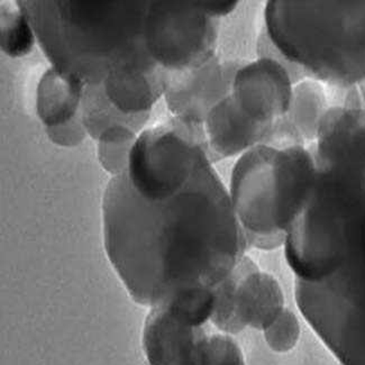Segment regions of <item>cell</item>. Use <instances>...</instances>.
Segmentation results:
<instances>
[{"label": "cell", "mask_w": 365, "mask_h": 365, "mask_svg": "<svg viewBox=\"0 0 365 365\" xmlns=\"http://www.w3.org/2000/svg\"><path fill=\"white\" fill-rule=\"evenodd\" d=\"M86 86L73 74L53 66L37 86V115L51 140L58 145H77L85 138L81 103Z\"/></svg>", "instance_id": "cell-9"}, {"label": "cell", "mask_w": 365, "mask_h": 365, "mask_svg": "<svg viewBox=\"0 0 365 365\" xmlns=\"http://www.w3.org/2000/svg\"><path fill=\"white\" fill-rule=\"evenodd\" d=\"M1 6V50L11 58L26 56L34 46L33 27L21 6Z\"/></svg>", "instance_id": "cell-12"}, {"label": "cell", "mask_w": 365, "mask_h": 365, "mask_svg": "<svg viewBox=\"0 0 365 365\" xmlns=\"http://www.w3.org/2000/svg\"><path fill=\"white\" fill-rule=\"evenodd\" d=\"M267 34L306 77L341 89L365 83V1L267 3Z\"/></svg>", "instance_id": "cell-3"}, {"label": "cell", "mask_w": 365, "mask_h": 365, "mask_svg": "<svg viewBox=\"0 0 365 365\" xmlns=\"http://www.w3.org/2000/svg\"><path fill=\"white\" fill-rule=\"evenodd\" d=\"M179 365H245V360L233 337L208 326Z\"/></svg>", "instance_id": "cell-11"}, {"label": "cell", "mask_w": 365, "mask_h": 365, "mask_svg": "<svg viewBox=\"0 0 365 365\" xmlns=\"http://www.w3.org/2000/svg\"><path fill=\"white\" fill-rule=\"evenodd\" d=\"M17 3L53 68L87 86H101L111 72L153 60L144 41L148 1Z\"/></svg>", "instance_id": "cell-2"}, {"label": "cell", "mask_w": 365, "mask_h": 365, "mask_svg": "<svg viewBox=\"0 0 365 365\" xmlns=\"http://www.w3.org/2000/svg\"><path fill=\"white\" fill-rule=\"evenodd\" d=\"M294 88L286 66L263 56L238 68L230 96L243 115L272 133V144L292 105Z\"/></svg>", "instance_id": "cell-7"}, {"label": "cell", "mask_w": 365, "mask_h": 365, "mask_svg": "<svg viewBox=\"0 0 365 365\" xmlns=\"http://www.w3.org/2000/svg\"><path fill=\"white\" fill-rule=\"evenodd\" d=\"M103 227L109 262L130 298L150 308L216 288L249 249L212 162L173 192L142 195L124 173L111 178Z\"/></svg>", "instance_id": "cell-1"}, {"label": "cell", "mask_w": 365, "mask_h": 365, "mask_svg": "<svg viewBox=\"0 0 365 365\" xmlns=\"http://www.w3.org/2000/svg\"><path fill=\"white\" fill-rule=\"evenodd\" d=\"M135 134L126 126L116 125L103 132L99 138V161L113 177L128 170L130 150L138 140Z\"/></svg>", "instance_id": "cell-13"}, {"label": "cell", "mask_w": 365, "mask_h": 365, "mask_svg": "<svg viewBox=\"0 0 365 365\" xmlns=\"http://www.w3.org/2000/svg\"><path fill=\"white\" fill-rule=\"evenodd\" d=\"M351 91L304 77L294 85L292 105L279 125L272 145L307 148L316 144L326 118L337 105L346 101Z\"/></svg>", "instance_id": "cell-10"}, {"label": "cell", "mask_w": 365, "mask_h": 365, "mask_svg": "<svg viewBox=\"0 0 365 365\" xmlns=\"http://www.w3.org/2000/svg\"><path fill=\"white\" fill-rule=\"evenodd\" d=\"M284 304L278 280L245 255L215 288L210 323L228 335L247 327L263 331L286 309Z\"/></svg>", "instance_id": "cell-6"}, {"label": "cell", "mask_w": 365, "mask_h": 365, "mask_svg": "<svg viewBox=\"0 0 365 365\" xmlns=\"http://www.w3.org/2000/svg\"><path fill=\"white\" fill-rule=\"evenodd\" d=\"M218 24L210 1H148L146 50L168 74L197 69L215 58Z\"/></svg>", "instance_id": "cell-5"}, {"label": "cell", "mask_w": 365, "mask_h": 365, "mask_svg": "<svg viewBox=\"0 0 365 365\" xmlns=\"http://www.w3.org/2000/svg\"><path fill=\"white\" fill-rule=\"evenodd\" d=\"M263 333L267 346L273 352L288 353L298 344L302 326L296 314L286 308Z\"/></svg>", "instance_id": "cell-14"}, {"label": "cell", "mask_w": 365, "mask_h": 365, "mask_svg": "<svg viewBox=\"0 0 365 365\" xmlns=\"http://www.w3.org/2000/svg\"><path fill=\"white\" fill-rule=\"evenodd\" d=\"M317 171L315 154L304 146L261 144L240 156L228 192L249 249L284 245L312 198Z\"/></svg>", "instance_id": "cell-4"}, {"label": "cell", "mask_w": 365, "mask_h": 365, "mask_svg": "<svg viewBox=\"0 0 365 365\" xmlns=\"http://www.w3.org/2000/svg\"><path fill=\"white\" fill-rule=\"evenodd\" d=\"M235 63H220L215 56L197 69L168 74L165 101L175 118L196 128H204L210 109L230 93Z\"/></svg>", "instance_id": "cell-8"}]
</instances>
